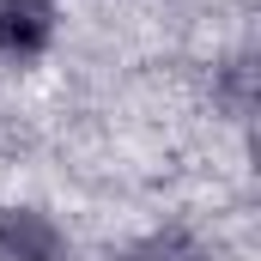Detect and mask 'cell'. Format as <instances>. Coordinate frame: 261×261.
<instances>
[{
    "instance_id": "obj_1",
    "label": "cell",
    "mask_w": 261,
    "mask_h": 261,
    "mask_svg": "<svg viewBox=\"0 0 261 261\" xmlns=\"http://www.w3.org/2000/svg\"><path fill=\"white\" fill-rule=\"evenodd\" d=\"M55 0H0V55L6 61H37L55 43Z\"/></svg>"
},
{
    "instance_id": "obj_2",
    "label": "cell",
    "mask_w": 261,
    "mask_h": 261,
    "mask_svg": "<svg viewBox=\"0 0 261 261\" xmlns=\"http://www.w3.org/2000/svg\"><path fill=\"white\" fill-rule=\"evenodd\" d=\"M67 237L43 206H0V261H61Z\"/></svg>"
},
{
    "instance_id": "obj_3",
    "label": "cell",
    "mask_w": 261,
    "mask_h": 261,
    "mask_svg": "<svg viewBox=\"0 0 261 261\" xmlns=\"http://www.w3.org/2000/svg\"><path fill=\"white\" fill-rule=\"evenodd\" d=\"M128 261H206V249L189 231H152V237H140L128 249Z\"/></svg>"
}]
</instances>
